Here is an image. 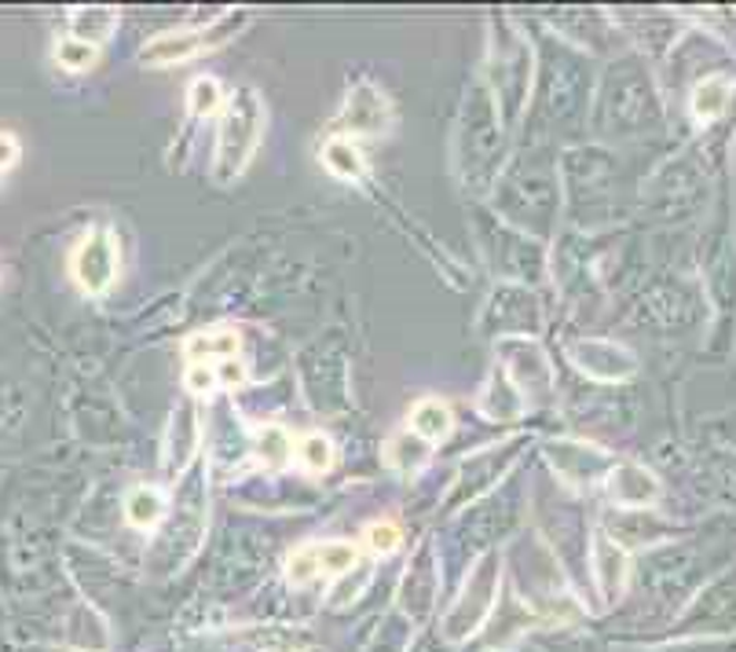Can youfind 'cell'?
<instances>
[{
	"label": "cell",
	"mask_w": 736,
	"mask_h": 652,
	"mask_svg": "<svg viewBox=\"0 0 736 652\" xmlns=\"http://www.w3.org/2000/svg\"><path fill=\"white\" fill-rule=\"evenodd\" d=\"M572 359L579 370H586L590 378H601V381H623L634 374V356L626 353L623 345H612V342H579L572 345Z\"/></svg>",
	"instance_id": "obj_4"
},
{
	"label": "cell",
	"mask_w": 736,
	"mask_h": 652,
	"mask_svg": "<svg viewBox=\"0 0 736 652\" xmlns=\"http://www.w3.org/2000/svg\"><path fill=\"white\" fill-rule=\"evenodd\" d=\"M297 462L308 469V473H327L334 462V444L323 437V432H311V437L300 440L297 448Z\"/></svg>",
	"instance_id": "obj_18"
},
{
	"label": "cell",
	"mask_w": 736,
	"mask_h": 652,
	"mask_svg": "<svg viewBox=\"0 0 736 652\" xmlns=\"http://www.w3.org/2000/svg\"><path fill=\"white\" fill-rule=\"evenodd\" d=\"M367 542H370V550L374 553H392L396 547H400V528L396 524H370L367 528Z\"/></svg>",
	"instance_id": "obj_22"
},
{
	"label": "cell",
	"mask_w": 736,
	"mask_h": 652,
	"mask_svg": "<svg viewBox=\"0 0 736 652\" xmlns=\"http://www.w3.org/2000/svg\"><path fill=\"white\" fill-rule=\"evenodd\" d=\"M264 132V111L260 100L249 89H243L227 106L221 122V143H216V184H232V180L249 165L253 151Z\"/></svg>",
	"instance_id": "obj_1"
},
{
	"label": "cell",
	"mask_w": 736,
	"mask_h": 652,
	"mask_svg": "<svg viewBox=\"0 0 736 652\" xmlns=\"http://www.w3.org/2000/svg\"><path fill=\"white\" fill-rule=\"evenodd\" d=\"M609 495L615 506H626V510H645L660 499V480L648 473L645 466L623 462L609 469Z\"/></svg>",
	"instance_id": "obj_5"
},
{
	"label": "cell",
	"mask_w": 736,
	"mask_h": 652,
	"mask_svg": "<svg viewBox=\"0 0 736 652\" xmlns=\"http://www.w3.org/2000/svg\"><path fill=\"white\" fill-rule=\"evenodd\" d=\"M257 458H260V466H268V469L289 466V458H294V440H289V432L279 426H264L257 432Z\"/></svg>",
	"instance_id": "obj_14"
},
{
	"label": "cell",
	"mask_w": 736,
	"mask_h": 652,
	"mask_svg": "<svg viewBox=\"0 0 736 652\" xmlns=\"http://www.w3.org/2000/svg\"><path fill=\"white\" fill-rule=\"evenodd\" d=\"M389 462L396 469H403V473H415L429 462V444L415 437V432H400L392 444H389Z\"/></svg>",
	"instance_id": "obj_16"
},
{
	"label": "cell",
	"mask_w": 736,
	"mask_h": 652,
	"mask_svg": "<svg viewBox=\"0 0 736 652\" xmlns=\"http://www.w3.org/2000/svg\"><path fill=\"white\" fill-rule=\"evenodd\" d=\"M410 432L421 437L426 444H437L451 432V410L440 400H421L410 410Z\"/></svg>",
	"instance_id": "obj_10"
},
{
	"label": "cell",
	"mask_w": 736,
	"mask_h": 652,
	"mask_svg": "<svg viewBox=\"0 0 736 652\" xmlns=\"http://www.w3.org/2000/svg\"><path fill=\"white\" fill-rule=\"evenodd\" d=\"M594 561H597V579H601V590H605V598H620L623 590V579H626V553L615 547L609 536H597L594 539Z\"/></svg>",
	"instance_id": "obj_8"
},
{
	"label": "cell",
	"mask_w": 736,
	"mask_h": 652,
	"mask_svg": "<svg viewBox=\"0 0 736 652\" xmlns=\"http://www.w3.org/2000/svg\"><path fill=\"white\" fill-rule=\"evenodd\" d=\"M323 165L330 169L337 180H359L364 176V154L352 140L345 136H334L327 147H323Z\"/></svg>",
	"instance_id": "obj_12"
},
{
	"label": "cell",
	"mask_w": 736,
	"mask_h": 652,
	"mask_svg": "<svg viewBox=\"0 0 736 652\" xmlns=\"http://www.w3.org/2000/svg\"><path fill=\"white\" fill-rule=\"evenodd\" d=\"M729 95H733V84H729V78H704L693 89V118L696 122H715L718 114H726V106H729Z\"/></svg>",
	"instance_id": "obj_9"
},
{
	"label": "cell",
	"mask_w": 736,
	"mask_h": 652,
	"mask_svg": "<svg viewBox=\"0 0 736 652\" xmlns=\"http://www.w3.org/2000/svg\"><path fill=\"white\" fill-rule=\"evenodd\" d=\"M198 451V421H195V407H176L173 421H168L165 432V469L168 473H180L187 469V462Z\"/></svg>",
	"instance_id": "obj_7"
},
{
	"label": "cell",
	"mask_w": 736,
	"mask_h": 652,
	"mask_svg": "<svg viewBox=\"0 0 736 652\" xmlns=\"http://www.w3.org/2000/svg\"><path fill=\"white\" fill-rule=\"evenodd\" d=\"M216 370V381H221V389H235V385L246 381V367L235 364V359H221V364H213Z\"/></svg>",
	"instance_id": "obj_24"
},
{
	"label": "cell",
	"mask_w": 736,
	"mask_h": 652,
	"mask_svg": "<svg viewBox=\"0 0 736 652\" xmlns=\"http://www.w3.org/2000/svg\"><path fill=\"white\" fill-rule=\"evenodd\" d=\"M74 279L84 294H103L117 275V246L111 232H89L74 253Z\"/></svg>",
	"instance_id": "obj_2"
},
{
	"label": "cell",
	"mask_w": 736,
	"mask_h": 652,
	"mask_svg": "<svg viewBox=\"0 0 736 652\" xmlns=\"http://www.w3.org/2000/svg\"><path fill=\"white\" fill-rule=\"evenodd\" d=\"M316 558L319 572H345L356 564V550L348 542H323V547H316Z\"/></svg>",
	"instance_id": "obj_20"
},
{
	"label": "cell",
	"mask_w": 736,
	"mask_h": 652,
	"mask_svg": "<svg viewBox=\"0 0 736 652\" xmlns=\"http://www.w3.org/2000/svg\"><path fill=\"white\" fill-rule=\"evenodd\" d=\"M235 27H238L235 19H224V22H213L209 30H176V33H162V38H154L147 48H143V63H151V67L184 63V59L198 55L202 48L221 44Z\"/></svg>",
	"instance_id": "obj_3"
},
{
	"label": "cell",
	"mask_w": 736,
	"mask_h": 652,
	"mask_svg": "<svg viewBox=\"0 0 736 652\" xmlns=\"http://www.w3.org/2000/svg\"><path fill=\"white\" fill-rule=\"evenodd\" d=\"M187 389H191V393H213V389H221V381H216V370L205 367V364H191V367H187Z\"/></svg>",
	"instance_id": "obj_23"
},
{
	"label": "cell",
	"mask_w": 736,
	"mask_h": 652,
	"mask_svg": "<svg viewBox=\"0 0 736 652\" xmlns=\"http://www.w3.org/2000/svg\"><path fill=\"white\" fill-rule=\"evenodd\" d=\"M319 575V558L316 547H300L294 558H289V583H308V579Z\"/></svg>",
	"instance_id": "obj_21"
},
{
	"label": "cell",
	"mask_w": 736,
	"mask_h": 652,
	"mask_svg": "<svg viewBox=\"0 0 736 652\" xmlns=\"http://www.w3.org/2000/svg\"><path fill=\"white\" fill-rule=\"evenodd\" d=\"M235 348H238V337L232 334V330H209V334H195L187 342V356L195 359H232L235 356Z\"/></svg>",
	"instance_id": "obj_15"
},
{
	"label": "cell",
	"mask_w": 736,
	"mask_h": 652,
	"mask_svg": "<svg viewBox=\"0 0 736 652\" xmlns=\"http://www.w3.org/2000/svg\"><path fill=\"white\" fill-rule=\"evenodd\" d=\"M95 55H100V48L95 44H84L78 38H63L55 44V63L70 70V74H81V70L95 67Z\"/></svg>",
	"instance_id": "obj_17"
},
{
	"label": "cell",
	"mask_w": 736,
	"mask_h": 652,
	"mask_svg": "<svg viewBox=\"0 0 736 652\" xmlns=\"http://www.w3.org/2000/svg\"><path fill=\"white\" fill-rule=\"evenodd\" d=\"M221 100H224V89H221V81H216V78H198L195 84H191V92H187L191 114H195V118L213 114L216 106H221Z\"/></svg>",
	"instance_id": "obj_19"
},
{
	"label": "cell",
	"mask_w": 736,
	"mask_h": 652,
	"mask_svg": "<svg viewBox=\"0 0 736 652\" xmlns=\"http://www.w3.org/2000/svg\"><path fill=\"white\" fill-rule=\"evenodd\" d=\"M70 27H74L78 41L100 48L114 33V27H117V11H111V8H84V11H78L74 19H70Z\"/></svg>",
	"instance_id": "obj_11"
},
{
	"label": "cell",
	"mask_w": 736,
	"mask_h": 652,
	"mask_svg": "<svg viewBox=\"0 0 736 652\" xmlns=\"http://www.w3.org/2000/svg\"><path fill=\"white\" fill-rule=\"evenodd\" d=\"M19 154H22V147H19V140L11 136V132H0V173L4 169H11L19 162Z\"/></svg>",
	"instance_id": "obj_25"
},
{
	"label": "cell",
	"mask_w": 736,
	"mask_h": 652,
	"mask_svg": "<svg viewBox=\"0 0 736 652\" xmlns=\"http://www.w3.org/2000/svg\"><path fill=\"white\" fill-rule=\"evenodd\" d=\"M168 510L165 506V495L159 488H136L125 499V517L136 528H154L162 521V513Z\"/></svg>",
	"instance_id": "obj_13"
},
{
	"label": "cell",
	"mask_w": 736,
	"mask_h": 652,
	"mask_svg": "<svg viewBox=\"0 0 736 652\" xmlns=\"http://www.w3.org/2000/svg\"><path fill=\"white\" fill-rule=\"evenodd\" d=\"M345 125L359 132V136H374V132H385L389 125V100L374 89V84H356L345 100Z\"/></svg>",
	"instance_id": "obj_6"
}]
</instances>
